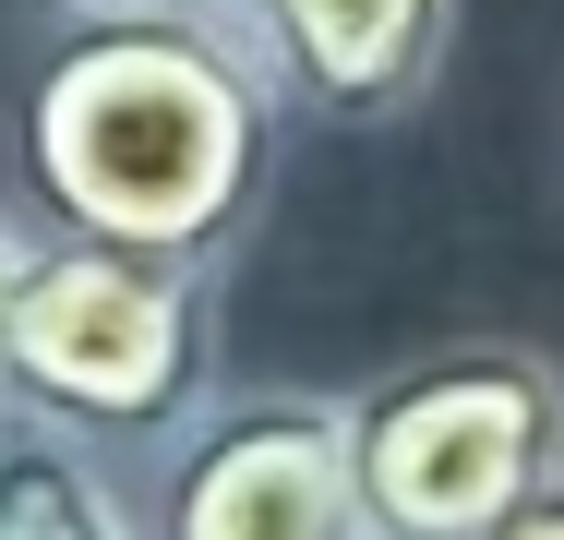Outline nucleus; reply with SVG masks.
Returning <instances> with one entry per match:
<instances>
[{
  "mask_svg": "<svg viewBox=\"0 0 564 540\" xmlns=\"http://www.w3.org/2000/svg\"><path fill=\"white\" fill-rule=\"evenodd\" d=\"M205 397H217V277L48 228L24 240V277L0 301V409L97 456H144Z\"/></svg>",
  "mask_w": 564,
  "mask_h": 540,
  "instance_id": "nucleus-2",
  "label": "nucleus"
},
{
  "mask_svg": "<svg viewBox=\"0 0 564 540\" xmlns=\"http://www.w3.org/2000/svg\"><path fill=\"white\" fill-rule=\"evenodd\" d=\"M61 24H144V12H205V0H48Z\"/></svg>",
  "mask_w": 564,
  "mask_h": 540,
  "instance_id": "nucleus-7",
  "label": "nucleus"
},
{
  "mask_svg": "<svg viewBox=\"0 0 564 540\" xmlns=\"http://www.w3.org/2000/svg\"><path fill=\"white\" fill-rule=\"evenodd\" d=\"M492 540H564V480H553V493H541V505H517V517H505V529H492Z\"/></svg>",
  "mask_w": 564,
  "mask_h": 540,
  "instance_id": "nucleus-8",
  "label": "nucleus"
},
{
  "mask_svg": "<svg viewBox=\"0 0 564 540\" xmlns=\"http://www.w3.org/2000/svg\"><path fill=\"white\" fill-rule=\"evenodd\" d=\"M289 169V97L217 12L61 24V48L12 97L0 193L48 240H97L144 264L228 277Z\"/></svg>",
  "mask_w": 564,
  "mask_h": 540,
  "instance_id": "nucleus-1",
  "label": "nucleus"
},
{
  "mask_svg": "<svg viewBox=\"0 0 564 540\" xmlns=\"http://www.w3.org/2000/svg\"><path fill=\"white\" fill-rule=\"evenodd\" d=\"M24 240H36V228H24V205L0 193V301H12V277H24Z\"/></svg>",
  "mask_w": 564,
  "mask_h": 540,
  "instance_id": "nucleus-9",
  "label": "nucleus"
},
{
  "mask_svg": "<svg viewBox=\"0 0 564 540\" xmlns=\"http://www.w3.org/2000/svg\"><path fill=\"white\" fill-rule=\"evenodd\" d=\"M205 12L264 61L289 120H325V132L409 120L456 48V0H205Z\"/></svg>",
  "mask_w": 564,
  "mask_h": 540,
  "instance_id": "nucleus-5",
  "label": "nucleus"
},
{
  "mask_svg": "<svg viewBox=\"0 0 564 540\" xmlns=\"http://www.w3.org/2000/svg\"><path fill=\"white\" fill-rule=\"evenodd\" d=\"M0 540H132L120 456L0 409Z\"/></svg>",
  "mask_w": 564,
  "mask_h": 540,
  "instance_id": "nucleus-6",
  "label": "nucleus"
},
{
  "mask_svg": "<svg viewBox=\"0 0 564 540\" xmlns=\"http://www.w3.org/2000/svg\"><path fill=\"white\" fill-rule=\"evenodd\" d=\"M120 493H132V540H372L348 397H313V385L205 397L181 432L132 456Z\"/></svg>",
  "mask_w": 564,
  "mask_h": 540,
  "instance_id": "nucleus-4",
  "label": "nucleus"
},
{
  "mask_svg": "<svg viewBox=\"0 0 564 540\" xmlns=\"http://www.w3.org/2000/svg\"><path fill=\"white\" fill-rule=\"evenodd\" d=\"M348 456L372 540H492L564 480V360L517 336L421 348L348 397Z\"/></svg>",
  "mask_w": 564,
  "mask_h": 540,
  "instance_id": "nucleus-3",
  "label": "nucleus"
}]
</instances>
